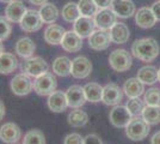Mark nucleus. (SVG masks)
Segmentation results:
<instances>
[{
  "label": "nucleus",
  "mask_w": 160,
  "mask_h": 144,
  "mask_svg": "<svg viewBox=\"0 0 160 144\" xmlns=\"http://www.w3.org/2000/svg\"><path fill=\"white\" fill-rule=\"evenodd\" d=\"M160 47L158 42L152 37L140 39L136 40L132 45V53L133 55L141 61L151 62L159 55Z\"/></svg>",
  "instance_id": "f257e3e1"
},
{
  "label": "nucleus",
  "mask_w": 160,
  "mask_h": 144,
  "mask_svg": "<svg viewBox=\"0 0 160 144\" xmlns=\"http://www.w3.org/2000/svg\"><path fill=\"white\" fill-rule=\"evenodd\" d=\"M151 131V125L143 118L134 117L126 127V135L132 141H142L148 136Z\"/></svg>",
  "instance_id": "f03ea898"
},
{
  "label": "nucleus",
  "mask_w": 160,
  "mask_h": 144,
  "mask_svg": "<svg viewBox=\"0 0 160 144\" xmlns=\"http://www.w3.org/2000/svg\"><path fill=\"white\" fill-rule=\"evenodd\" d=\"M20 70L23 73L28 75L29 77H38L49 71V65L48 62L41 58V56H31L28 58L20 65Z\"/></svg>",
  "instance_id": "7ed1b4c3"
},
{
  "label": "nucleus",
  "mask_w": 160,
  "mask_h": 144,
  "mask_svg": "<svg viewBox=\"0 0 160 144\" xmlns=\"http://www.w3.org/2000/svg\"><path fill=\"white\" fill-rule=\"evenodd\" d=\"M56 85H58L56 77L50 72H46L35 78L33 91L40 96H49L56 90Z\"/></svg>",
  "instance_id": "20e7f679"
},
{
  "label": "nucleus",
  "mask_w": 160,
  "mask_h": 144,
  "mask_svg": "<svg viewBox=\"0 0 160 144\" xmlns=\"http://www.w3.org/2000/svg\"><path fill=\"white\" fill-rule=\"evenodd\" d=\"M110 66L117 72H126L132 66V55L126 49H115L109 55Z\"/></svg>",
  "instance_id": "39448f33"
},
{
  "label": "nucleus",
  "mask_w": 160,
  "mask_h": 144,
  "mask_svg": "<svg viewBox=\"0 0 160 144\" xmlns=\"http://www.w3.org/2000/svg\"><path fill=\"white\" fill-rule=\"evenodd\" d=\"M43 21L41 18V14L38 11L36 10H27L25 14L23 16L22 21L19 22V25L22 28V30H24L25 33H35L38 31L42 28Z\"/></svg>",
  "instance_id": "423d86ee"
},
{
  "label": "nucleus",
  "mask_w": 160,
  "mask_h": 144,
  "mask_svg": "<svg viewBox=\"0 0 160 144\" xmlns=\"http://www.w3.org/2000/svg\"><path fill=\"white\" fill-rule=\"evenodd\" d=\"M33 89V82H31L30 77L25 73L16 75L11 81V90L14 95L25 96L30 94Z\"/></svg>",
  "instance_id": "0eeeda50"
},
{
  "label": "nucleus",
  "mask_w": 160,
  "mask_h": 144,
  "mask_svg": "<svg viewBox=\"0 0 160 144\" xmlns=\"http://www.w3.org/2000/svg\"><path fill=\"white\" fill-rule=\"evenodd\" d=\"M109 119H110V123L112 124L115 127L121 129V127H127V125L133 119V115L127 108V106L117 104L111 109L110 114H109Z\"/></svg>",
  "instance_id": "6e6552de"
},
{
  "label": "nucleus",
  "mask_w": 160,
  "mask_h": 144,
  "mask_svg": "<svg viewBox=\"0 0 160 144\" xmlns=\"http://www.w3.org/2000/svg\"><path fill=\"white\" fill-rule=\"evenodd\" d=\"M92 72V62L86 56H77L72 60L71 75L77 79L87 78Z\"/></svg>",
  "instance_id": "1a4fd4ad"
},
{
  "label": "nucleus",
  "mask_w": 160,
  "mask_h": 144,
  "mask_svg": "<svg viewBox=\"0 0 160 144\" xmlns=\"http://www.w3.org/2000/svg\"><path fill=\"white\" fill-rule=\"evenodd\" d=\"M117 16L111 8H99L93 16L96 27L100 30H110L116 23Z\"/></svg>",
  "instance_id": "9d476101"
},
{
  "label": "nucleus",
  "mask_w": 160,
  "mask_h": 144,
  "mask_svg": "<svg viewBox=\"0 0 160 144\" xmlns=\"http://www.w3.org/2000/svg\"><path fill=\"white\" fill-rule=\"evenodd\" d=\"M111 37L109 30H94L92 34L88 36V46L94 51H104L111 43Z\"/></svg>",
  "instance_id": "9b49d317"
},
{
  "label": "nucleus",
  "mask_w": 160,
  "mask_h": 144,
  "mask_svg": "<svg viewBox=\"0 0 160 144\" xmlns=\"http://www.w3.org/2000/svg\"><path fill=\"white\" fill-rule=\"evenodd\" d=\"M0 139L5 144H16L22 139V130L14 123H5L0 127Z\"/></svg>",
  "instance_id": "f8f14e48"
},
{
  "label": "nucleus",
  "mask_w": 160,
  "mask_h": 144,
  "mask_svg": "<svg viewBox=\"0 0 160 144\" xmlns=\"http://www.w3.org/2000/svg\"><path fill=\"white\" fill-rule=\"evenodd\" d=\"M66 97L68 107L71 108H80L86 102V96L84 91V87L80 85H72L66 90Z\"/></svg>",
  "instance_id": "ddd939ff"
},
{
  "label": "nucleus",
  "mask_w": 160,
  "mask_h": 144,
  "mask_svg": "<svg viewBox=\"0 0 160 144\" xmlns=\"http://www.w3.org/2000/svg\"><path fill=\"white\" fill-rule=\"evenodd\" d=\"M27 7L23 1L20 0H12L7 3L5 7V17L11 23H19L23 18V16L27 12Z\"/></svg>",
  "instance_id": "4468645a"
},
{
  "label": "nucleus",
  "mask_w": 160,
  "mask_h": 144,
  "mask_svg": "<svg viewBox=\"0 0 160 144\" xmlns=\"http://www.w3.org/2000/svg\"><path fill=\"white\" fill-rule=\"evenodd\" d=\"M123 99V91L115 83L107 84L103 88V97L102 101L108 106H117Z\"/></svg>",
  "instance_id": "2eb2a0df"
},
{
  "label": "nucleus",
  "mask_w": 160,
  "mask_h": 144,
  "mask_svg": "<svg viewBox=\"0 0 160 144\" xmlns=\"http://www.w3.org/2000/svg\"><path fill=\"white\" fill-rule=\"evenodd\" d=\"M94 28H96V24H94L93 17L80 16L73 23V30L81 39L88 37L94 31Z\"/></svg>",
  "instance_id": "dca6fc26"
},
{
  "label": "nucleus",
  "mask_w": 160,
  "mask_h": 144,
  "mask_svg": "<svg viewBox=\"0 0 160 144\" xmlns=\"http://www.w3.org/2000/svg\"><path fill=\"white\" fill-rule=\"evenodd\" d=\"M48 107L54 113H62L67 109L68 102H67L66 93L61 90H55L48 96Z\"/></svg>",
  "instance_id": "f3484780"
},
{
  "label": "nucleus",
  "mask_w": 160,
  "mask_h": 144,
  "mask_svg": "<svg viewBox=\"0 0 160 144\" xmlns=\"http://www.w3.org/2000/svg\"><path fill=\"white\" fill-rule=\"evenodd\" d=\"M61 47H62V49H65L66 52H69V53L79 52L82 48V39L74 30L66 31V34L61 41Z\"/></svg>",
  "instance_id": "a211bd4d"
},
{
  "label": "nucleus",
  "mask_w": 160,
  "mask_h": 144,
  "mask_svg": "<svg viewBox=\"0 0 160 144\" xmlns=\"http://www.w3.org/2000/svg\"><path fill=\"white\" fill-rule=\"evenodd\" d=\"M110 8L120 18H129L135 13V4L132 0H113Z\"/></svg>",
  "instance_id": "6ab92c4d"
},
{
  "label": "nucleus",
  "mask_w": 160,
  "mask_h": 144,
  "mask_svg": "<svg viewBox=\"0 0 160 144\" xmlns=\"http://www.w3.org/2000/svg\"><path fill=\"white\" fill-rule=\"evenodd\" d=\"M66 34V30L63 28L59 25V24H49L46 29H44V41L52 45V46H56V45H61V41L63 39V36Z\"/></svg>",
  "instance_id": "aec40b11"
},
{
  "label": "nucleus",
  "mask_w": 160,
  "mask_h": 144,
  "mask_svg": "<svg viewBox=\"0 0 160 144\" xmlns=\"http://www.w3.org/2000/svg\"><path fill=\"white\" fill-rule=\"evenodd\" d=\"M110 33V37L111 41L116 45H123L127 43L129 37H130V31L129 28L127 27V24L124 23H115L112 25V28L109 30Z\"/></svg>",
  "instance_id": "412c9836"
},
{
  "label": "nucleus",
  "mask_w": 160,
  "mask_h": 144,
  "mask_svg": "<svg viewBox=\"0 0 160 144\" xmlns=\"http://www.w3.org/2000/svg\"><path fill=\"white\" fill-rule=\"evenodd\" d=\"M135 22L142 29H148L157 23V18L151 7H141L135 14Z\"/></svg>",
  "instance_id": "4be33fe9"
},
{
  "label": "nucleus",
  "mask_w": 160,
  "mask_h": 144,
  "mask_svg": "<svg viewBox=\"0 0 160 144\" xmlns=\"http://www.w3.org/2000/svg\"><path fill=\"white\" fill-rule=\"evenodd\" d=\"M14 51L20 58L28 59V58H31L33 55L35 51H36V45L30 37H22L16 42Z\"/></svg>",
  "instance_id": "5701e85b"
},
{
  "label": "nucleus",
  "mask_w": 160,
  "mask_h": 144,
  "mask_svg": "<svg viewBox=\"0 0 160 144\" xmlns=\"http://www.w3.org/2000/svg\"><path fill=\"white\" fill-rule=\"evenodd\" d=\"M18 67V59L12 53L4 52L0 55V73L1 75H10L14 72Z\"/></svg>",
  "instance_id": "b1692460"
},
{
  "label": "nucleus",
  "mask_w": 160,
  "mask_h": 144,
  "mask_svg": "<svg viewBox=\"0 0 160 144\" xmlns=\"http://www.w3.org/2000/svg\"><path fill=\"white\" fill-rule=\"evenodd\" d=\"M123 91L129 99L130 97H140L145 91V84L141 82L138 77L129 78L127 82L124 83Z\"/></svg>",
  "instance_id": "393cba45"
},
{
  "label": "nucleus",
  "mask_w": 160,
  "mask_h": 144,
  "mask_svg": "<svg viewBox=\"0 0 160 144\" xmlns=\"http://www.w3.org/2000/svg\"><path fill=\"white\" fill-rule=\"evenodd\" d=\"M38 12H40L43 23L46 24H53L59 17V8L53 3H46L44 5L40 6Z\"/></svg>",
  "instance_id": "a878e982"
},
{
  "label": "nucleus",
  "mask_w": 160,
  "mask_h": 144,
  "mask_svg": "<svg viewBox=\"0 0 160 144\" xmlns=\"http://www.w3.org/2000/svg\"><path fill=\"white\" fill-rule=\"evenodd\" d=\"M72 60L68 56H59L53 62V72L60 77H67L71 75Z\"/></svg>",
  "instance_id": "bb28decb"
},
{
  "label": "nucleus",
  "mask_w": 160,
  "mask_h": 144,
  "mask_svg": "<svg viewBox=\"0 0 160 144\" xmlns=\"http://www.w3.org/2000/svg\"><path fill=\"white\" fill-rule=\"evenodd\" d=\"M138 78L143 84L152 85L158 81V70L155 66H152V65L143 66L138 71Z\"/></svg>",
  "instance_id": "cd10ccee"
},
{
  "label": "nucleus",
  "mask_w": 160,
  "mask_h": 144,
  "mask_svg": "<svg viewBox=\"0 0 160 144\" xmlns=\"http://www.w3.org/2000/svg\"><path fill=\"white\" fill-rule=\"evenodd\" d=\"M86 100L90 102H100L103 97V87H100L97 83H87L84 87Z\"/></svg>",
  "instance_id": "c85d7f7f"
},
{
  "label": "nucleus",
  "mask_w": 160,
  "mask_h": 144,
  "mask_svg": "<svg viewBox=\"0 0 160 144\" xmlns=\"http://www.w3.org/2000/svg\"><path fill=\"white\" fill-rule=\"evenodd\" d=\"M61 14H62V18L67 23H74L81 16L79 11V7H78V4L73 3V1L67 3L66 5L63 6V8H62Z\"/></svg>",
  "instance_id": "c756f323"
},
{
  "label": "nucleus",
  "mask_w": 160,
  "mask_h": 144,
  "mask_svg": "<svg viewBox=\"0 0 160 144\" xmlns=\"http://www.w3.org/2000/svg\"><path fill=\"white\" fill-rule=\"evenodd\" d=\"M87 121H88L87 114L79 108H74V110L68 114V124L73 127H82L86 125Z\"/></svg>",
  "instance_id": "7c9ffc66"
},
{
  "label": "nucleus",
  "mask_w": 160,
  "mask_h": 144,
  "mask_svg": "<svg viewBox=\"0 0 160 144\" xmlns=\"http://www.w3.org/2000/svg\"><path fill=\"white\" fill-rule=\"evenodd\" d=\"M142 118L149 125H157L160 123V106H148L146 104L142 110Z\"/></svg>",
  "instance_id": "2f4dec72"
},
{
  "label": "nucleus",
  "mask_w": 160,
  "mask_h": 144,
  "mask_svg": "<svg viewBox=\"0 0 160 144\" xmlns=\"http://www.w3.org/2000/svg\"><path fill=\"white\" fill-rule=\"evenodd\" d=\"M78 7H79L80 14L85 17H93L96 12L99 10L93 0H79Z\"/></svg>",
  "instance_id": "473e14b6"
},
{
  "label": "nucleus",
  "mask_w": 160,
  "mask_h": 144,
  "mask_svg": "<svg viewBox=\"0 0 160 144\" xmlns=\"http://www.w3.org/2000/svg\"><path fill=\"white\" fill-rule=\"evenodd\" d=\"M23 144H46V137L40 130H30L24 135Z\"/></svg>",
  "instance_id": "72a5a7b5"
},
{
  "label": "nucleus",
  "mask_w": 160,
  "mask_h": 144,
  "mask_svg": "<svg viewBox=\"0 0 160 144\" xmlns=\"http://www.w3.org/2000/svg\"><path fill=\"white\" fill-rule=\"evenodd\" d=\"M145 106V101H142L140 97H130L127 102V108L133 117H140Z\"/></svg>",
  "instance_id": "f704fd0d"
},
{
  "label": "nucleus",
  "mask_w": 160,
  "mask_h": 144,
  "mask_svg": "<svg viewBox=\"0 0 160 144\" xmlns=\"http://www.w3.org/2000/svg\"><path fill=\"white\" fill-rule=\"evenodd\" d=\"M145 103L148 106H160V89L151 88L145 94Z\"/></svg>",
  "instance_id": "c9c22d12"
},
{
  "label": "nucleus",
  "mask_w": 160,
  "mask_h": 144,
  "mask_svg": "<svg viewBox=\"0 0 160 144\" xmlns=\"http://www.w3.org/2000/svg\"><path fill=\"white\" fill-rule=\"evenodd\" d=\"M12 33L11 22L5 16H0V41H5L10 37Z\"/></svg>",
  "instance_id": "e433bc0d"
},
{
  "label": "nucleus",
  "mask_w": 160,
  "mask_h": 144,
  "mask_svg": "<svg viewBox=\"0 0 160 144\" xmlns=\"http://www.w3.org/2000/svg\"><path fill=\"white\" fill-rule=\"evenodd\" d=\"M63 144H84V138L79 133H71L65 137Z\"/></svg>",
  "instance_id": "4c0bfd02"
},
{
  "label": "nucleus",
  "mask_w": 160,
  "mask_h": 144,
  "mask_svg": "<svg viewBox=\"0 0 160 144\" xmlns=\"http://www.w3.org/2000/svg\"><path fill=\"white\" fill-rule=\"evenodd\" d=\"M84 144H103V142H102V139L98 135L91 133V135H87L86 137L84 138Z\"/></svg>",
  "instance_id": "58836bf2"
},
{
  "label": "nucleus",
  "mask_w": 160,
  "mask_h": 144,
  "mask_svg": "<svg viewBox=\"0 0 160 144\" xmlns=\"http://www.w3.org/2000/svg\"><path fill=\"white\" fill-rule=\"evenodd\" d=\"M98 8H110L113 0H93Z\"/></svg>",
  "instance_id": "ea45409f"
},
{
  "label": "nucleus",
  "mask_w": 160,
  "mask_h": 144,
  "mask_svg": "<svg viewBox=\"0 0 160 144\" xmlns=\"http://www.w3.org/2000/svg\"><path fill=\"white\" fill-rule=\"evenodd\" d=\"M152 11H153L154 16L157 18V21L160 22V1H155L153 5H152Z\"/></svg>",
  "instance_id": "a19ab883"
},
{
  "label": "nucleus",
  "mask_w": 160,
  "mask_h": 144,
  "mask_svg": "<svg viewBox=\"0 0 160 144\" xmlns=\"http://www.w3.org/2000/svg\"><path fill=\"white\" fill-rule=\"evenodd\" d=\"M151 144H160V131L154 133L153 137L151 138Z\"/></svg>",
  "instance_id": "79ce46f5"
},
{
  "label": "nucleus",
  "mask_w": 160,
  "mask_h": 144,
  "mask_svg": "<svg viewBox=\"0 0 160 144\" xmlns=\"http://www.w3.org/2000/svg\"><path fill=\"white\" fill-rule=\"evenodd\" d=\"M5 112H6V109H5V104H4V102L0 100V120L4 119V117H5Z\"/></svg>",
  "instance_id": "37998d69"
},
{
  "label": "nucleus",
  "mask_w": 160,
  "mask_h": 144,
  "mask_svg": "<svg viewBox=\"0 0 160 144\" xmlns=\"http://www.w3.org/2000/svg\"><path fill=\"white\" fill-rule=\"evenodd\" d=\"M32 5H38V6H42L44 5L46 3H48V0H29Z\"/></svg>",
  "instance_id": "c03bdc74"
},
{
  "label": "nucleus",
  "mask_w": 160,
  "mask_h": 144,
  "mask_svg": "<svg viewBox=\"0 0 160 144\" xmlns=\"http://www.w3.org/2000/svg\"><path fill=\"white\" fill-rule=\"evenodd\" d=\"M4 53V45H2V41H0V55Z\"/></svg>",
  "instance_id": "a18cd8bd"
},
{
  "label": "nucleus",
  "mask_w": 160,
  "mask_h": 144,
  "mask_svg": "<svg viewBox=\"0 0 160 144\" xmlns=\"http://www.w3.org/2000/svg\"><path fill=\"white\" fill-rule=\"evenodd\" d=\"M158 81L160 82V67H159V70H158Z\"/></svg>",
  "instance_id": "49530a36"
},
{
  "label": "nucleus",
  "mask_w": 160,
  "mask_h": 144,
  "mask_svg": "<svg viewBox=\"0 0 160 144\" xmlns=\"http://www.w3.org/2000/svg\"><path fill=\"white\" fill-rule=\"evenodd\" d=\"M1 3H10V1H12V0H0Z\"/></svg>",
  "instance_id": "de8ad7c7"
}]
</instances>
